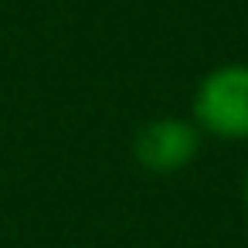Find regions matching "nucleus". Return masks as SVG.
Returning <instances> with one entry per match:
<instances>
[{
  "mask_svg": "<svg viewBox=\"0 0 248 248\" xmlns=\"http://www.w3.org/2000/svg\"><path fill=\"white\" fill-rule=\"evenodd\" d=\"M201 136L204 133L194 126V119L160 116L136 133L133 156L150 173H180L201 153Z\"/></svg>",
  "mask_w": 248,
  "mask_h": 248,
  "instance_id": "obj_2",
  "label": "nucleus"
},
{
  "mask_svg": "<svg viewBox=\"0 0 248 248\" xmlns=\"http://www.w3.org/2000/svg\"><path fill=\"white\" fill-rule=\"evenodd\" d=\"M194 126L224 143L248 140V65L231 62L207 72L194 92Z\"/></svg>",
  "mask_w": 248,
  "mask_h": 248,
  "instance_id": "obj_1",
  "label": "nucleus"
},
{
  "mask_svg": "<svg viewBox=\"0 0 248 248\" xmlns=\"http://www.w3.org/2000/svg\"><path fill=\"white\" fill-rule=\"evenodd\" d=\"M245 207H248V177H245Z\"/></svg>",
  "mask_w": 248,
  "mask_h": 248,
  "instance_id": "obj_3",
  "label": "nucleus"
}]
</instances>
